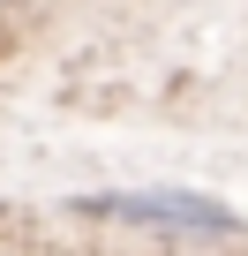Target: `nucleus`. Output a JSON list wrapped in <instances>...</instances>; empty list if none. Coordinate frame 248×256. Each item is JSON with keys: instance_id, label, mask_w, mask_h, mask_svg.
Returning <instances> with one entry per match:
<instances>
[{"instance_id": "obj_1", "label": "nucleus", "mask_w": 248, "mask_h": 256, "mask_svg": "<svg viewBox=\"0 0 248 256\" xmlns=\"http://www.w3.org/2000/svg\"><path fill=\"white\" fill-rule=\"evenodd\" d=\"M83 218H113V226H151V234H188V241H226L241 234V218L218 196L196 188H105V196H75Z\"/></svg>"}]
</instances>
